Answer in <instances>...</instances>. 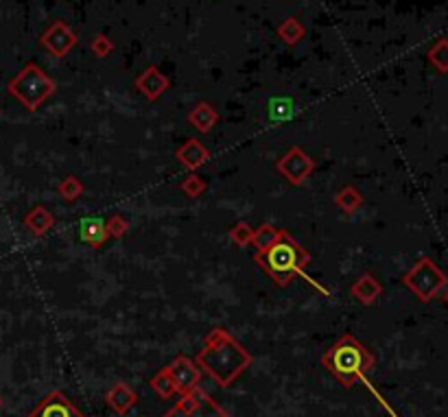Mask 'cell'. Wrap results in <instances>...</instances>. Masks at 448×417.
<instances>
[{
  "label": "cell",
  "mask_w": 448,
  "mask_h": 417,
  "mask_svg": "<svg viewBox=\"0 0 448 417\" xmlns=\"http://www.w3.org/2000/svg\"><path fill=\"white\" fill-rule=\"evenodd\" d=\"M114 51V42L106 36V33H96L90 40V53L94 57H108Z\"/></svg>",
  "instance_id": "cell-27"
},
{
  "label": "cell",
  "mask_w": 448,
  "mask_h": 417,
  "mask_svg": "<svg viewBox=\"0 0 448 417\" xmlns=\"http://www.w3.org/2000/svg\"><path fill=\"white\" fill-rule=\"evenodd\" d=\"M106 402H108V406L116 415H127L136 406L138 393L127 385V382L118 380V382H114V385L106 391Z\"/></svg>",
  "instance_id": "cell-13"
},
{
  "label": "cell",
  "mask_w": 448,
  "mask_h": 417,
  "mask_svg": "<svg viewBox=\"0 0 448 417\" xmlns=\"http://www.w3.org/2000/svg\"><path fill=\"white\" fill-rule=\"evenodd\" d=\"M149 387L162 398V400H170L173 396H178V389H175V382L170 378V371L168 367H162L151 380H149Z\"/></svg>",
  "instance_id": "cell-21"
},
{
  "label": "cell",
  "mask_w": 448,
  "mask_h": 417,
  "mask_svg": "<svg viewBox=\"0 0 448 417\" xmlns=\"http://www.w3.org/2000/svg\"><path fill=\"white\" fill-rule=\"evenodd\" d=\"M175 158L182 166H186L188 170H197L199 166H203L210 160V151L205 149L203 143H199L197 138H188L186 143H182L175 149Z\"/></svg>",
  "instance_id": "cell-12"
},
{
  "label": "cell",
  "mask_w": 448,
  "mask_h": 417,
  "mask_svg": "<svg viewBox=\"0 0 448 417\" xmlns=\"http://www.w3.org/2000/svg\"><path fill=\"white\" fill-rule=\"evenodd\" d=\"M282 236V230L280 227H275L271 223H263L258 230H254V238H252V247L256 252H265L269 249L271 245H275V242L280 240Z\"/></svg>",
  "instance_id": "cell-20"
},
{
  "label": "cell",
  "mask_w": 448,
  "mask_h": 417,
  "mask_svg": "<svg viewBox=\"0 0 448 417\" xmlns=\"http://www.w3.org/2000/svg\"><path fill=\"white\" fill-rule=\"evenodd\" d=\"M275 168H278V173L289 184L302 186L308 177L313 175L315 160L308 155L302 147H291L278 162H275Z\"/></svg>",
  "instance_id": "cell-7"
},
{
  "label": "cell",
  "mask_w": 448,
  "mask_h": 417,
  "mask_svg": "<svg viewBox=\"0 0 448 417\" xmlns=\"http://www.w3.org/2000/svg\"><path fill=\"white\" fill-rule=\"evenodd\" d=\"M205 188H208V184H205L197 173H193V175H188L184 182H182V186H180V190L186 195V197H190V199H197V197H201L203 192H205Z\"/></svg>",
  "instance_id": "cell-26"
},
{
  "label": "cell",
  "mask_w": 448,
  "mask_h": 417,
  "mask_svg": "<svg viewBox=\"0 0 448 417\" xmlns=\"http://www.w3.org/2000/svg\"><path fill=\"white\" fill-rule=\"evenodd\" d=\"M254 260L271 277L275 287H289L308 264L311 254L287 230H282L280 240L265 252H256Z\"/></svg>",
  "instance_id": "cell-3"
},
{
  "label": "cell",
  "mask_w": 448,
  "mask_h": 417,
  "mask_svg": "<svg viewBox=\"0 0 448 417\" xmlns=\"http://www.w3.org/2000/svg\"><path fill=\"white\" fill-rule=\"evenodd\" d=\"M295 114V105H293V101L291 98H271L269 101V118L275 120V123H280V120H289L291 116Z\"/></svg>",
  "instance_id": "cell-23"
},
{
  "label": "cell",
  "mask_w": 448,
  "mask_h": 417,
  "mask_svg": "<svg viewBox=\"0 0 448 417\" xmlns=\"http://www.w3.org/2000/svg\"><path fill=\"white\" fill-rule=\"evenodd\" d=\"M275 33H278V38H280L287 46H297V44L304 40V36H306V29H304V24L300 22V18L289 16V18H285V20L278 24Z\"/></svg>",
  "instance_id": "cell-18"
},
{
  "label": "cell",
  "mask_w": 448,
  "mask_h": 417,
  "mask_svg": "<svg viewBox=\"0 0 448 417\" xmlns=\"http://www.w3.org/2000/svg\"><path fill=\"white\" fill-rule=\"evenodd\" d=\"M166 367H168V371H170V378H173L175 389H178L180 396H186V393H190L193 389L199 387L201 369H199V365H197L193 359L180 354V356L173 359V363L166 365Z\"/></svg>",
  "instance_id": "cell-9"
},
{
  "label": "cell",
  "mask_w": 448,
  "mask_h": 417,
  "mask_svg": "<svg viewBox=\"0 0 448 417\" xmlns=\"http://www.w3.org/2000/svg\"><path fill=\"white\" fill-rule=\"evenodd\" d=\"M3 404H5V400H3V396H0V408H3Z\"/></svg>",
  "instance_id": "cell-29"
},
{
  "label": "cell",
  "mask_w": 448,
  "mask_h": 417,
  "mask_svg": "<svg viewBox=\"0 0 448 417\" xmlns=\"http://www.w3.org/2000/svg\"><path fill=\"white\" fill-rule=\"evenodd\" d=\"M79 236L88 247L98 249L101 245H106V240L110 238V232H108V225L103 219L88 217L79 223Z\"/></svg>",
  "instance_id": "cell-15"
},
{
  "label": "cell",
  "mask_w": 448,
  "mask_h": 417,
  "mask_svg": "<svg viewBox=\"0 0 448 417\" xmlns=\"http://www.w3.org/2000/svg\"><path fill=\"white\" fill-rule=\"evenodd\" d=\"M29 417H86V415L66 393L53 391L40 400V404L29 413Z\"/></svg>",
  "instance_id": "cell-10"
},
{
  "label": "cell",
  "mask_w": 448,
  "mask_h": 417,
  "mask_svg": "<svg viewBox=\"0 0 448 417\" xmlns=\"http://www.w3.org/2000/svg\"><path fill=\"white\" fill-rule=\"evenodd\" d=\"M133 86H136V90L141 92L147 101H158L168 90L170 79L160 71L158 66H149V68H145V71L136 77Z\"/></svg>",
  "instance_id": "cell-11"
},
{
  "label": "cell",
  "mask_w": 448,
  "mask_h": 417,
  "mask_svg": "<svg viewBox=\"0 0 448 417\" xmlns=\"http://www.w3.org/2000/svg\"><path fill=\"white\" fill-rule=\"evenodd\" d=\"M335 205L339 207V210L352 215L355 210H359V207L363 205V195H361V190H359L357 186L348 184V186H343V188L337 190V195H335Z\"/></svg>",
  "instance_id": "cell-19"
},
{
  "label": "cell",
  "mask_w": 448,
  "mask_h": 417,
  "mask_svg": "<svg viewBox=\"0 0 448 417\" xmlns=\"http://www.w3.org/2000/svg\"><path fill=\"white\" fill-rule=\"evenodd\" d=\"M350 295H352L359 304H363V306H372L378 297L383 295V284L376 280V275H372V273H363V275H359L357 280L352 282V287H350Z\"/></svg>",
  "instance_id": "cell-14"
},
{
  "label": "cell",
  "mask_w": 448,
  "mask_h": 417,
  "mask_svg": "<svg viewBox=\"0 0 448 417\" xmlns=\"http://www.w3.org/2000/svg\"><path fill=\"white\" fill-rule=\"evenodd\" d=\"M429 63L435 68L437 73L446 75L448 73V38H439L429 51H427Z\"/></svg>",
  "instance_id": "cell-22"
},
{
  "label": "cell",
  "mask_w": 448,
  "mask_h": 417,
  "mask_svg": "<svg viewBox=\"0 0 448 417\" xmlns=\"http://www.w3.org/2000/svg\"><path fill=\"white\" fill-rule=\"evenodd\" d=\"M55 225V217L51 210H46L44 205H36L33 210L24 217V227L36 234V236H44L46 232H51Z\"/></svg>",
  "instance_id": "cell-17"
},
{
  "label": "cell",
  "mask_w": 448,
  "mask_h": 417,
  "mask_svg": "<svg viewBox=\"0 0 448 417\" xmlns=\"http://www.w3.org/2000/svg\"><path fill=\"white\" fill-rule=\"evenodd\" d=\"M252 238H254V227L248 221H238L230 230V240L234 242L236 247H248V245H252Z\"/></svg>",
  "instance_id": "cell-25"
},
{
  "label": "cell",
  "mask_w": 448,
  "mask_h": 417,
  "mask_svg": "<svg viewBox=\"0 0 448 417\" xmlns=\"http://www.w3.org/2000/svg\"><path fill=\"white\" fill-rule=\"evenodd\" d=\"M106 225H108L110 236H114V238H123V236L127 234V230H129V221H127L123 215H112V217L106 221Z\"/></svg>",
  "instance_id": "cell-28"
},
{
  "label": "cell",
  "mask_w": 448,
  "mask_h": 417,
  "mask_svg": "<svg viewBox=\"0 0 448 417\" xmlns=\"http://www.w3.org/2000/svg\"><path fill=\"white\" fill-rule=\"evenodd\" d=\"M79 44L77 33L68 26L63 20H55L42 36H40V46L49 51L55 59H61L71 53Z\"/></svg>",
  "instance_id": "cell-8"
},
{
  "label": "cell",
  "mask_w": 448,
  "mask_h": 417,
  "mask_svg": "<svg viewBox=\"0 0 448 417\" xmlns=\"http://www.w3.org/2000/svg\"><path fill=\"white\" fill-rule=\"evenodd\" d=\"M162 417H230L228 411L203 389H193L182 396Z\"/></svg>",
  "instance_id": "cell-6"
},
{
  "label": "cell",
  "mask_w": 448,
  "mask_h": 417,
  "mask_svg": "<svg viewBox=\"0 0 448 417\" xmlns=\"http://www.w3.org/2000/svg\"><path fill=\"white\" fill-rule=\"evenodd\" d=\"M374 363L376 359L370 352V347H365L352 334L339 336L322 356L324 369L330 371L346 389L355 387L361 378H365L372 371Z\"/></svg>",
  "instance_id": "cell-2"
},
{
  "label": "cell",
  "mask_w": 448,
  "mask_h": 417,
  "mask_svg": "<svg viewBox=\"0 0 448 417\" xmlns=\"http://www.w3.org/2000/svg\"><path fill=\"white\" fill-rule=\"evenodd\" d=\"M57 192H59V197H61L63 201L73 203V201H77V199L83 195V184L79 182V177H77V175H68L66 180H61V182H59Z\"/></svg>",
  "instance_id": "cell-24"
},
{
  "label": "cell",
  "mask_w": 448,
  "mask_h": 417,
  "mask_svg": "<svg viewBox=\"0 0 448 417\" xmlns=\"http://www.w3.org/2000/svg\"><path fill=\"white\" fill-rule=\"evenodd\" d=\"M402 284L420 302L427 304L433 302L448 287V277L431 258L424 256L402 275Z\"/></svg>",
  "instance_id": "cell-5"
},
{
  "label": "cell",
  "mask_w": 448,
  "mask_h": 417,
  "mask_svg": "<svg viewBox=\"0 0 448 417\" xmlns=\"http://www.w3.org/2000/svg\"><path fill=\"white\" fill-rule=\"evenodd\" d=\"M444 299H446V304H448V291H446V295H444Z\"/></svg>",
  "instance_id": "cell-30"
},
{
  "label": "cell",
  "mask_w": 448,
  "mask_h": 417,
  "mask_svg": "<svg viewBox=\"0 0 448 417\" xmlns=\"http://www.w3.org/2000/svg\"><path fill=\"white\" fill-rule=\"evenodd\" d=\"M7 92L29 112H38L44 103L57 92V83L44 73L36 61H29L22 71L9 81Z\"/></svg>",
  "instance_id": "cell-4"
},
{
  "label": "cell",
  "mask_w": 448,
  "mask_h": 417,
  "mask_svg": "<svg viewBox=\"0 0 448 417\" xmlns=\"http://www.w3.org/2000/svg\"><path fill=\"white\" fill-rule=\"evenodd\" d=\"M188 123H190L197 131L208 133V131L219 123V112H217V108L213 105V103L201 101V103H197V105L188 112Z\"/></svg>",
  "instance_id": "cell-16"
},
{
  "label": "cell",
  "mask_w": 448,
  "mask_h": 417,
  "mask_svg": "<svg viewBox=\"0 0 448 417\" xmlns=\"http://www.w3.org/2000/svg\"><path fill=\"white\" fill-rule=\"evenodd\" d=\"M250 350L238 343L225 328H213L208 336L203 339V347L199 350L195 363L201 371L208 374L219 387H230L245 374V369L252 365Z\"/></svg>",
  "instance_id": "cell-1"
}]
</instances>
